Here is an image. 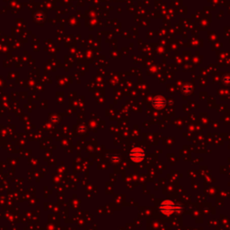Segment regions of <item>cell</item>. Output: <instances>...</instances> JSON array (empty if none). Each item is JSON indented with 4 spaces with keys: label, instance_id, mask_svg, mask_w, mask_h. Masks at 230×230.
I'll use <instances>...</instances> for the list:
<instances>
[{
    "label": "cell",
    "instance_id": "6da1fadb",
    "mask_svg": "<svg viewBox=\"0 0 230 230\" xmlns=\"http://www.w3.org/2000/svg\"><path fill=\"white\" fill-rule=\"evenodd\" d=\"M160 210L162 213L165 215H170L174 212H178L181 210V207L179 205H176L174 202L170 201V200H166L163 202L160 206Z\"/></svg>",
    "mask_w": 230,
    "mask_h": 230
},
{
    "label": "cell",
    "instance_id": "7a4b0ae2",
    "mask_svg": "<svg viewBox=\"0 0 230 230\" xmlns=\"http://www.w3.org/2000/svg\"><path fill=\"white\" fill-rule=\"evenodd\" d=\"M145 157L144 151L139 148H135L131 152V158L135 162H141Z\"/></svg>",
    "mask_w": 230,
    "mask_h": 230
}]
</instances>
